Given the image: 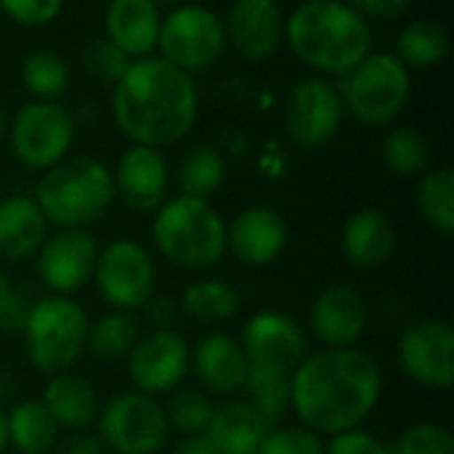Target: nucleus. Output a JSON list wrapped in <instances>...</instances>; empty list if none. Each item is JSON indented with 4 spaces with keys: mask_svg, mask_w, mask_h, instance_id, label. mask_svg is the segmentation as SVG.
<instances>
[{
    "mask_svg": "<svg viewBox=\"0 0 454 454\" xmlns=\"http://www.w3.org/2000/svg\"><path fill=\"white\" fill-rule=\"evenodd\" d=\"M383 394V372L362 348H325L301 362L290 380V410L301 428L338 436L375 412Z\"/></svg>",
    "mask_w": 454,
    "mask_h": 454,
    "instance_id": "obj_1",
    "label": "nucleus"
},
{
    "mask_svg": "<svg viewBox=\"0 0 454 454\" xmlns=\"http://www.w3.org/2000/svg\"><path fill=\"white\" fill-rule=\"evenodd\" d=\"M114 125L133 146L165 149L184 141L200 117L194 80L160 56L138 59L112 88Z\"/></svg>",
    "mask_w": 454,
    "mask_h": 454,
    "instance_id": "obj_2",
    "label": "nucleus"
},
{
    "mask_svg": "<svg viewBox=\"0 0 454 454\" xmlns=\"http://www.w3.org/2000/svg\"><path fill=\"white\" fill-rule=\"evenodd\" d=\"M285 43L319 77H343L372 53V24L354 3L311 0L285 16Z\"/></svg>",
    "mask_w": 454,
    "mask_h": 454,
    "instance_id": "obj_3",
    "label": "nucleus"
},
{
    "mask_svg": "<svg viewBox=\"0 0 454 454\" xmlns=\"http://www.w3.org/2000/svg\"><path fill=\"white\" fill-rule=\"evenodd\" d=\"M32 200L37 202L48 226L85 229L101 221L114 202L112 170L88 154L64 157L40 176Z\"/></svg>",
    "mask_w": 454,
    "mask_h": 454,
    "instance_id": "obj_4",
    "label": "nucleus"
},
{
    "mask_svg": "<svg viewBox=\"0 0 454 454\" xmlns=\"http://www.w3.org/2000/svg\"><path fill=\"white\" fill-rule=\"evenodd\" d=\"M152 239L165 261L189 271H202L215 266L226 253V221L210 200L178 194L168 197L154 213Z\"/></svg>",
    "mask_w": 454,
    "mask_h": 454,
    "instance_id": "obj_5",
    "label": "nucleus"
},
{
    "mask_svg": "<svg viewBox=\"0 0 454 454\" xmlns=\"http://www.w3.org/2000/svg\"><path fill=\"white\" fill-rule=\"evenodd\" d=\"M88 330V314L74 298L48 295L35 301L21 327L29 364L48 378L69 372L85 351Z\"/></svg>",
    "mask_w": 454,
    "mask_h": 454,
    "instance_id": "obj_6",
    "label": "nucleus"
},
{
    "mask_svg": "<svg viewBox=\"0 0 454 454\" xmlns=\"http://www.w3.org/2000/svg\"><path fill=\"white\" fill-rule=\"evenodd\" d=\"M343 109L362 125H391L412 96V72L394 53H370L340 82Z\"/></svg>",
    "mask_w": 454,
    "mask_h": 454,
    "instance_id": "obj_7",
    "label": "nucleus"
},
{
    "mask_svg": "<svg viewBox=\"0 0 454 454\" xmlns=\"http://www.w3.org/2000/svg\"><path fill=\"white\" fill-rule=\"evenodd\" d=\"M157 48L160 59L189 77L210 69L226 51L223 19L205 5H178L162 16Z\"/></svg>",
    "mask_w": 454,
    "mask_h": 454,
    "instance_id": "obj_8",
    "label": "nucleus"
},
{
    "mask_svg": "<svg viewBox=\"0 0 454 454\" xmlns=\"http://www.w3.org/2000/svg\"><path fill=\"white\" fill-rule=\"evenodd\" d=\"M101 447L114 454H157L170 436L162 404L138 391L112 396L96 418Z\"/></svg>",
    "mask_w": 454,
    "mask_h": 454,
    "instance_id": "obj_9",
    "label": "nucleus"
},
{
    "mask_svg": "<svg viewBox=\"0 0 454 454\" xmlns=\"http://www.w3.org/2000/svg\"><path fill=\"white\" fill-rule=\"evenodd\" d=\"M8 141L27 170L45 173L69 157L74 122L59 101H29L8 120Z\"/></svg>",
    "mask_w": 454,
    "mask_h": 454,
    "instance_id": "obj_10",
    "label": "nucleus"
},
{
    "mask_svg": "<svg viewBox=\"0 0 454 454\" xmlns=\"http://www.w3.org/2000/svg\"><path fill=\"white\" fill-rule=\"evenodd\" d=\"M98 295L114 309L133 314L146 309L157 290V269L154 258L136 239H114L104 250H98L96 271H93Z\"/></svg>",
    "mask_w": 454,
    "mask_h": 454,
    "instance_id": "obj_11",
    "label": "nucleus"
},
{
    "mask_svg": "<svg viewBox=\"0 0 454 454\" xmlns=\"http://www.w3.org/2000/svg\"><path fill=\"white\" fill-rule=\"evenodd\" d=\"M242 354L247 375L293 380L306 359V335L301 325L282 311H258L242 330Z\"/></svg>",
    "mask_w": 454,
    "mask_h": 454,
    "instance_id": "obj_12",
    "label": "nucleus"
},
{
    "mask_svg": "<svg viewBox=\"0 0 454 454\" xmlns=\"http://www.w3.org/2000/svg\"><path fill=\"white\" fill-rule=\"evenodd\" d=\"M343 117L346 109L338 85L319 74L295 82L282 109V125L301 149L327 146L338 136Z\"/></svg>",
    "mask_w": 454,
    "mask_h": 454,
    "instance_id": "obj_13",
    "label": "nucleus"
},
{
    "mask_svg": "<svg viewBox=\"0 0 454 454\" xmlns=\"http://www.w3.org/2000/svg\"><path fill=\"white\" fill-rule=\"evenodd\" d=\"M402 372L431 391H450L454 380V330L447 322L423 319L399 338Z\"/></svg>",
    "mask_w": 454,
    "mask_h": 454,
    "instance_id": "obj_14",
    "label": "nucleus"
},
{
    "mask_svg": "<svg viewBox=\"0 0 454 454\" xmlns=\"http://www.w3.org/2000/svg\"><path fill=\"white\" fill-rule=\"evenodd\" d=\"M189 343L176 330H154L141 335L128 354V378L133 391L146 396L170 394L189 372Z\"/></svg>",
    "mask_w": 454,
    "mask_h": 454,
    "instance_id": "obj_15",
    "label": "nucleus"
},
{
    "mask_svg": "<svg viewBox=\"0 0 454 454\" xmlns=\"http://www.w3.org/2000/svg\"><path fill=\"white\" fill-rule=\"evenodd\" d=\"M98 261V245L85 229H59L48 234L35 255L40 282L53 293L69 298L93 279Z\"/></svg>",
    "mask_w": 454,
    "mask_h": 454,
    "instance_id": "obj_16",
    "label": "nucleus"
},
{
    "mask_svg": "<svg viewBox=\"0 0 454 454\" xmlns=\"http://www.w3.org/2000/svg\"><path fill=\"white\" fill-rule=\"evenodd\" d=\"M226 45L245 61H269L285 43V11L274 0H237L223 19Z\"/></svg>",
    "mask_w": 454,
    "mask_h": 454,
    "instance_id": "obj_17",
    "label": "nucleus"
},
{
    "mask_svg": "<svg viewBox=\"0 0 454 454\" xmlns=\"http://www.w3.org/2000/svg\"><path fill=\"white\" fill-rule=\"evenodd\" d=\"M114 197L133 213H157L168 202L170 170L162 152L149 146H130L112 170Z\"/></svg>",
    "mask_w": 454,
    "mask_h": 454,
    "instance_id": "obj_18",
    "label": "nucleus"
},
{
    "mask_svg": "<svg viewBox=\"0 0 454 454\" xmlns=\"http://www.w3.org/2000/svg\"><path fill=\"white\" fill-rule=\"evenodd\" d=\"M287 221L271 205H250L226 223V250L247 266H269L287 247Z\"/></svg>",
    "mask_w": 454,
    "mask_h": 454,
    "instance_id": "obj_19",
    "label": "nucleus"
},
{
    "mask_svg": "<svg viewBox=\"0 0 454 454\" xmlns=\"http://www.w3.org/2000/svg\"><path fill=\"white\" fill-rule=\"evenodd\" d=\"M367 322V303L351 285H330L311 303V333L325 348H356Z\"/></svg>",
    "mask_w": 454,
    "mask_h": 454,
    "instance_id": "obj_20",
    "label": "nucleus"
},
{
    "mask_svg": "<svg viewBox=\"0 0 454 454\" xmlns=\"http://www.w3.org/2000/svg\"><path fill=\"white\" fill-rule=\"evenodd\" d=\"M162 11L152 0H112L104 11V40L130 61L154 56Z\"/></svg>",
    "mask_w": 454,
    "mask_h": 454,
    "instance_id": "obj_21",
    "label": "nucleus"
},
{
    "mask_svg": "<svg viewBox=\"0 0 454 454\" xmlns=\"http://www.w3.org/2000/svg\"><path fill=\"white\" fill-rule=\"evenodd\" d=\"M189 370L197 375L200 386L213 394H237L247 383V362L239 340L226 333H210L189 354Z\"/></svg>",
    "mask_w": 454,
    "mask_h": 454,
    "instance_id": "obj_22",
    "label": "nucleus"
},
{
    "mask_svg": "<svg viewBox=\"0 0 454 454\" xmlns=\"http://www.w3.org/2000/svg\"><path fill=\"white\" fill-rule=\"evenodd\" d=\"M340 250L359 269H378L396 253V226L378 207L356 210L340 231Z\"/></svg>",
    "mask_w": 454,
    "mask_h": 454,
    "instance_id": "obj_23",
    "label": "nucleus"
},
{
    "mask_svg": "<svg viewBox=\"0 0 454 454\" xmlns=\"http://www.w3.org/2000/svg\"><path fill=\"white\" fill-rule=\"evenodd\" d=\"M40 404L48 410L59 431L85 434L98 418V394L88 378L74 372H61L48 378Z\"/></svg>",
    "mask_w": 454,
    "mask_h": 454,
    "instance_id": "obj_24",
    "label": "nucleus"
},
{
    "mask_svg": "<svg viewBox=\"0 0 454 454\" xmlns=\"http://www.w3.org/2000/svg\"><path fill=\"white\" fill-rule=\"evenodd\" d=\"M48 239V221L27 194L0 200V261L21 263L35 258Z\"/></svg>",
    "mask_w": 454,
    "mask_h": 454,
    "instance_id": "obj_25",
    "label": "nucleus"
},
{
    "mask_svg": "<svg viewBox=\"0 0 454 454\" xmlns=\"http://www.w3.org/2000/svg\"><path fill=\"white\" fill-rule=\"evenodd\" d=\"M269 431L271 428L250 407V402H229L215 407L205 436L218 454H258Z\"/></svg>",
    "mask_w": 454,
    "mask_h": 454,
    "instance_id": "obj_26",
    "label": "nucleus"
},
{
    "mask_svg": "<svg viewBox=\"0 0 454 454\" xmlns=\"http://www.w3.org/2000/svg\"><path fill=\"white\" fill-rule=\"evenodd\" d=\"M5 434L16 454H45L59 442V428L40 399H24L13 404L5 415Z\"/></svg>",
    "mask_w": 454,
    "mask_h": 454,
    "instance_id": "obj_27",
    "label": "nucleus"
},
{
    "mask_svg": "<svg viewBox=\"0 0 454 454\" xmlns=\"http://www.w3.org/2000/svg\"><path fill=\"white\" fill-rule=\"evenodd\" d=\"M394 56L412 72V69H431L439 67L450 56V32L444 24L434 19H418L402 27L396 37Z\"/></svg>",
    "mask_w": 454,
    "mask_h": 454,
    "instance_id": "obj_28",
    "label": "nucleus"
},
{
    "mask_svg": "<svg viewBox=\"0 0 454 454\" xmlns=\"http://www.w3.org/2000/svg\"><path fill=\"white\" fill-rule=\"evenodd\" d=\"M226 173H229L226 157L210 144H197L186 149L184 157L178 160L176 181L184 197L210 200V194H215L223 186Z\"/></svg>",
    "mask_w": 454,
    "mask_h": 454,
    "instance_id": "obj_29",
    "label": "nucleus"
},
{
    "mask_svg": "<svg viewBox=\"0 0 454 454\" xmlns=\"http://www.w3.org/2000/svg\"><path fill=\"white\" fill-rule=\"evenodd\" d=\"M138 338H141V325L133 314L109 311L98 317L96 325L88 330L85 351L98 362H117V359H128Z\"/></svg>",
    "mask_w": 454,
    "mask_h": 454,
    "instance_id": "obj_30",
    "label": "nucleus"
},
{
    "mask_svg": "<svg viewBox=\"0 0 454 454\" xmlns=\"http://www.w3.org/2000/svg\"><path fill=\"white\" fill-rule=\"evenodd\" d=\"M19 74L21 85L35 96V101H59L72 82L69 61L51 48H40L24 56Z\"/></svg>",
    "mask_w": 454,
    "mask_h": 454,
    "instance_id": "obj_31",
    "label": "nucleus"
},
{
    "mask_svg": "<svg viewBox=\"0 0 454 454\" xmlns=\"http://www.w3.org/2000/svg\"><path fill=\"white\" fill-rule=\"evenodd\" d=\"M239 293L221 279H200L192 282L181 295V311L197 322H229L239 311Z\"/></svg>",
    "mask_w": 454,
    "mask_h": 454,
    "instance_id": "obj_32",
    "label": "nucleus"
},
{
    "mask_svg": "<svg viewBox=\"0 0 454 454\" xmlns=\"http://www.w3.org/2000/svg\"><path fill=\"white\" fill-rule=\"evenodd\" d=\"M418 207L423 221L450 237L454 231V173L452 168H434L420 176L418 186Z\"/></svg>",
    "mask_w": 454,
    "mask_h": 454,
    "instance_id": "obj_33",
    "label": "nucleus"
},
{
    "mask_svg": "<svg viewBox=\"0 0 454 454\" xmlns=\"http://www.w3.org/2000/svg\"><path fill=\"white\" fill-rule=\"evenodd\" d=\"M383 165L402 178H415L428 173L431 144L418 128H394L380 146Z\"/></svg>",
    "mask_w": 454,
    "mask_h": 454,
    "instance_id": "obj_34",
    "label": "nucleus"
},
{
    "mask_svg": "<svg viewBox=\"0 0 454 454\" xmlns=\"http://www.w3.org/2000/svg\"><path fill=\"white\" fill-rule=\"evenodd\" d=\"M162 410L168 418V428L178 431L184 439L186 436H205L210 428L213 412H215L213 402L202 391H194V388L176 391L168 399V404H162Z\"/></svg>",
    "mask_w": 454,
    "mask_h": 454,
    "instance_id": "obj_35",
    "label": "nucleus"
},
{
    "mask_svg": "<svg viewBox=\"0 0 454 454\" xmlns=\"http://www.w3.org/2000/svg\"><path fill=\"white\" fill-rule=\"evenodd\" d=\"M394 454H454L452 434L436 423H418L407 428L396 444H391Z\"/></svg>",
    "mask_w": 454,
    "mask_h": 454,
    "instance_id": "obj_36",
    "label": "nucleus"
},
{
    "mask_svg": "<svg viewBox=\"0 0 454 454\" xmlns=\"http://www.w3.org/2000/svg\"><path fill=\"white\" fill-rule=\"evenodd\" d=\"M258 454H325V444L319 442L317 434L301 428V426H285V428H271Z\"/></svg>",
    "mask_w": 454,
    "mask_h": 454,
    "instance_id": "obj_37",
    "label": "nucleus"
},
{
    "mask_svg": "<svg viewBox=\"0 0 454 454\" xmlns=\"http://www.w3.org/2000/svg\"><path fill=\"white\" fill-rule=\"evenodd\" d=\"M82 64H85V69H88L93 77L117 85V80L128 72V67H130L133 61H130L125 53H120L112 43H106V40L101 37V40H93V43L85 48Z\"/></svg>",
    "mask_w": 454,
    "mask_h": 454,
    "instance_id": "obj_38",
    "label": "nucleus"
},
{
    "mask_svg": "<svg viewBox=\"0 0 454 454\" xmlns=\"http://www.w3.org/2000/svg\"><path fill=\"white\" fill-rule=\"evenodd\" d=\"M0 11L16 27L37 29V27L53 24L61 16L64 3L61 0H3L0 3Z\"/></svg>",
    "mask_w": 454,
    "mask_h": 454,
    "instance_id": "obj_39",
    "label": "nucleus"
},
{
    "mask_svg": "<svg viewBox=\"0 0 454 454\" xmlns=\"http://www.w3.org/2000/svg\"><path fill=\"white\" fill-rule=\"evenodd\" d=\"M325 454H394L391 444L380 442L375 434L364 428H354L338 436H330Z\"/></svg>",
    "mask_w": 454,
    "mask_h": 454,
    "instance_id": "obj_40",
    "label": "nucleus"
},
{
    "mask_svg": "<svg viewBox=\"0 0 454 454\" xmlns=\"http://www.w3.org/2000/svg\"><path fill=\"white\" fill-rule=\"evenodd\" d=\"M29 306L21 295V290L8 279L5 271H0V330L21 333L24 319L29 314Z\"/></svg>",
    "mask_w": 454,
    "mask_h": 454,
    "instance_id": "obj_41",
    "label": "nucleus"
},
{
    "mask_svg": "<svg viewBox=\"0 0 454 454\" xmlns=\"http://www.w3.org/2000/svg\"><path fill=\"white\" fill-rule=\"evenodd\" d=\"M354 8L372 24V19L394 21V19L404 16L410 11V3L407 0H359V3H354Z\"/></svg>",
    "mask_w": 454,
    "mask_h": 454,
    "instance_id": "obj_42",
    "label": "nucleus"
},
{
    "mask_svg": "<svg viewBox=\"0 0 454 454\" xmlns=\"http://www.w3.org/2000/svg\"><path fill=\"white\" fill-rule=\"evenodd\" d=\"M56 454H101L104 447L98 442V436H90L88 431L85 434H69L59 447H53Z\"/></svg>",
    "mask_w": 454,
    "mask_h": 454,
    "instance_id": "obj_43",
    "label": "nucleus"
},
{
    "mask_svg": "<svg viewBox=\"0 0 454 454\" xmlns=\"http://www.w3.org/2000/svg\"><path fill=\"white\" fill-rule=\"evenodd\" d=\"M170 454H218L213 450V444L207 442V436H186L176 444V450Z\"/></svg>",
    "mask_w": 454,
    "mask_h": 454,
    "instance_id": "obj_44",
    "label": "nucleus"
},
{
    "mask_svg": "<svg viewBox=\"0 0 454 454\" xmlns=\"http://www.w3.org/2000/svg\"><path fill=\"white\" fill-rule=\"evenodd\" d=\"M8 447V434H5V415L0 412V454L5 452Z\"/></svg>",
    "mask_w": 454,
    "mask_h": 454,
    "instance_id": "obj_45",
    "label": "nucleus"
},
{
    "mask_svg": "<svg viewBox=\"0 0 454 454\" xmlns=\"http://www.w3.org/2000/svg\"><path fill=\"white\" fill-rule=\"evenodd\" d=\"M8 133V114H5V109H3V104H0V138Z\"/></svg>",
    "mask_w": 454,
    "mask_h": 454,
    "instance_id": "obj_46",
    "label": "nucleus"
}]
</instances>
